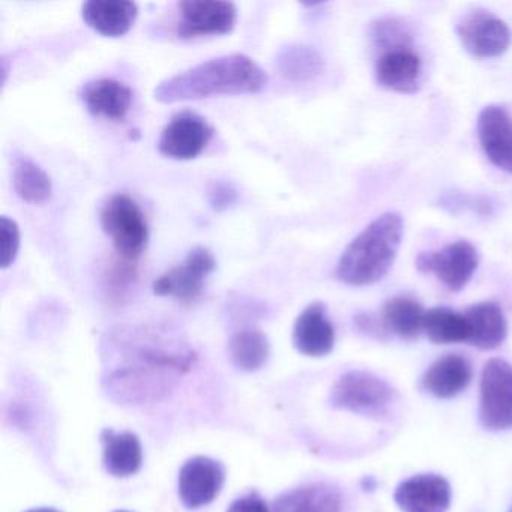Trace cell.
I'll return each mask as SVG.
<instances>
[{"label":"cell","mask_w":512,"mask_h":512,"mask_svg":"<svg viewBox=\"0 0 512 512\" xmlns=\"http://www.w3.org/2000/svg\"><path fill=\"white\" fill-rule=\"evenodd\" d=\"M103 346L104 391L127 406L166 397L197 359L181 335L161 326L113 329Z\"/></svg>","instance_id":"cell-1"},{"label":"cell","mask_w":512,"mask_h":512,"mask_svg":"<svg viewBox=\"0 0 512 512\" xmlns=\"http://www.w3.org/2000/svg\"><path fill=\"white\" fill-rule=\"evenodd\" d=\"M268 86L265 71L245 55L211 59L164 80L155 88L161 104L205 100L218 95L259 94Z\"/></svg>","instance_id":"cell-2"},{"label":"cell","mask_w":512,"mask_h":512,"mask_svg":"<svg viewBox=\"0 0 512 512\" xmlns=\"http://www.w3.org/2000/svg\"><path fill=\"white\" fill-rule=\"evenodd\" d=\"M404 235V221L397 212H386L368 224L341 254L338 280L349 286H370L382 280L395 257Z\"/></svg>","instance_id":"cell-3"},{"label":"cell","mask_w":512,"mask_h":512,"mask_svg":"<svg viewBox=\"0 0 512 512\" xmlns=\"http://www.w3.org/2000/svg\"><path fill=\"white\" fill-rule=\"evenodd\" d=\"M100 221L118 256L136 263L149 242L148 223L136 200L128 194H115L104 203Z\"/></svg>","instance_id":"cell-4"},{"label":"cell","mask_w":512,"mask_h":512,"mask_svg":"<svg viewBox=\"0 0 512 512\" xmlns=\"http://www.w3.org/2000/svg\"><path fill=\"white\" fill-rule=\"evenodd\" d=\"M395 391L388 382L368 371H349L331 389V406L356 415L379 416L394 403Z\"/></svg>","instance_id":"cell-5"},{"label":"cell","mask_w":512,"mask_h":512,"mask_svg":"<svg viewBox=\"0 0 512 512\" xmlns=\"http://www.w3.org/2000/svg\"><path fill=\"white\" fill-rule=\"evenodd\" d=\"M479 421L490 431L512 427V365L505 359L493 358L484 365Z\"/></svg>","instance_id":"cell-6"},{"label":"cell","mask_w":512,"mask_h":512,"mask_svg":"<svg viewBox=\"0 0 512 512\" xmlns=\"http://www.w3.org/2000/svg\"><path fill=\"white\" fill-rule=\"evenodd\" d=\"M238 10L232 2L185 0L178 5L176 37L179 40L217 37L235 29Z\"/></svg>","instance_id":"cell-7"},{"label":"cell","mask_w":512,"mask_h":512,"mask_svg":"<svg viewBox=\"0 0 512 512\" xmlns=\"http://www.w3.org/2000/svg\"><path fill=\"white\" fill-rule=\"evenodd\" d=\"M217 268L214 254L205 247H196L188 253L181 265L167 271L152 284L157 296H170L191 304L202 295L206 280Z\"/></svg>","instance_id":"cell-8"},{"label":"cell","mask_w":512,"mask_h":512,"mask_svg":"<svg viewBox=\"0 0 512 512\" xmlns=\"http://www.w3.org/2000/svg\"><path fill=\"white\" fill-rule=\"evenodd\" d=\"M457 35L470 55L482 59L502 56L512 43L509 26L484 10L464 14L457 23Z\"/></svg>","instance_id":"cell-9"},{"label":"cell","mask_w":512,"mask_h":512,"mask_svg":"<svg viewBox=\"0 0 512 512\" xmlns=\"http://www.w3.org/2000/svg\"><path fill=\"white\" fill-rule=\"evenodd\" d=\"M478 262L476 248L470 242L457 241L434 253L419 254L416 268L425 274L433 272L446 289L458 292L472 280Z\"/></svg>","instance_id":"cell-10"},{"label":"cell","mask_w":512,"mask_h":512,"mask_svg":"<svg viewBox=\"0 0 512 512\" xmlns=\"http://www.w3.org/2000/svg\"><path fill=\"white\" fill-rule=\"evenodd\" d=\"M212 134L214 130L205 119L194 113H179L164 127L158 151L170 160H194L205 151Z\"/></svg>","instance_id":"cell-11"},{"label":"cell","mask_w":512,"mask_h":512,"mask_svg":"<svg viewBox=\"0 0 512 512\" xmlns=\"http://www.w3.org/2000/svg\"><path fill=\"white\" fill-rule=\"evenodd\" d=\"M226 481L220 461L209 457L190 458L179 472V497L188 509L202 508L214 502Z\"/></svg>","instance_id":"cell-12"},{"label":"cell","mask_w":512,"mask_h":512,"mask_svg":"<svg viewBox=\"0 0 512 512\" xmlns=\"http://www.w3.org/2000/svg\"><path fill=\"white\" fill-rule=\"evenodd\" d=\"M394 500L403 512H446L451 505V485L443 476L422 473L401 482Z\"/></svg>","instance_id":"cell-13"},{"label":"cell","mask_w":512,"mask_h":512,"mask_svg":"<svg viewBox=\"0 0 512 512\" xmlns=\"http://www.w3.org/2000/svg\"><path fill=\"white\" fill-rule=\"evenodd\" d=\"M478 137L491 164L512 173V118L503 107L482 109L478 116Z\"/></svg>","instance_id":"cell-14"},{"label":"cell","mask_w":512,"mask_h":512,"mask_svg":"<svg viewBox=\"0 0 512 512\" xmlns=\"http://www.w3.org/2000/svg\"><path fill=\"white\" fill-rule=\"evenodd\" d=\"M335 344V331L322 302L308 305L295 322L293 346L305 356H326Z\"/></svg>","instance_id":"cell-15"},{"label":"cell","mask_w":512,"mask_h":512,"mask_svg":"<svg viewBox=\"0 0 512 512\" xmlns=\"http://www.w3.org/2000/svg\"><path fill=\"white\" fill-rule=\"evenodd\" d=\"M139 8L128 0H89L82 7L86 25L107 38H121L133 29Z\"/></svg>","instance_id":"cell-16"},{"label":"cell","mask_w":512,"mask_h":512,"mask_svg":"<svg viewBox=\"0 0 512 512\" xmlns=\"http://www.w3.org/2000/svg\"><path fill=\"white\" fill-rule=\"evenodd\" d=\"M421 73V59L409 47L388 50L377 59V82L398 94H415L421 86Z\"/></svg>","instance_id":"cell-17"},{"label":"cell","mask_w":512,"mask_h":512,"mask_svg":"<svg viewBox=\"0 0 512 512\" xmlns=\"http://www.w3.org/2000/svg\"><path fill=\"white\" fill-rule=\"evenodd\" d=\"M82 100L95 118L121 122L133 106V91L118 80L100 79L83 88Z\"/></svg>","instance_id":"cell-18"},{"label":"cell","mask_w":512,"mask_h":512,"mask_svg":"<svg viewBox=\"0 0 512 512\" xmlns=\"http://www.w3.org/2000/svg\"><path fill=\"white\" fill-rule=\"evenodd\" d=\"M469 340L467 343L481 350H493L505 341L508 334L505 314L496 302H479L464 311Z\"/></svg>","instance_id":"cell-19"},{"label":"cell","mask_w":512,"mask_h":512,"mask_svg":"<svg viewBox=\"0 0 512 512\" xmlns=\"http://www.w3.org/2000/svg\"><path fill=\"white\" fill-rule=\"evenodd\" d=\"M343 497L325 482L304 485L277 497L272 512H341Z\"/></svg>","instance_id":"cell-20"},{"label":"cell","mask_w":512,"mask_h":512,"mask_svg":"<svg viewBox=\"0 0 512 512\" xmlns=\"http://www.w3.org/2000/svg\"><path fill=\"white\" fill-rule=\"evenodd\" d=\"M472 380V367L463 356L449 355L437 359L427 373L422 383L431 395L437 398H452L463 392Z\"/></svg>","instance_id":"cell-21"},{"label":"cell","mask_w":512,"mask_h":512,"mask_svg":"<svg viewBox=\"0 0 512 512\" xmlns=\"http://www.w3.org/2000/svg\"><path fill=\"white\" fill-rule=\"evenodd\" d=\"M104 467L116 478H127L139 472L143 463L142 445L133 433H115L106 428L101 433Z\"/></svg>","instance_id":"cell-22"},{"label":"cell","mask_w":512,"mask_h":512,"mask_svg":"<svg viewBox=\"0 0 512 512\" xmlns=\"http://www.w3.org/2000/svg\"><path fill=\"white\" fill-rule=\"evenodd\" d=\"M323 65V58L316 49L301 44L283 47L275 59L278 73L293 83L317 79L322 74Z\"/></svg>","instance_id":"cell-23"},{"label":"cell","mask_w":512,"mask_h":512,"mask_svg":"<svg viewBox=\"0 0 512 512\" xmlns=\"http://www.w3.org/2000/svg\"><path fill=\"white\" fill-rule=\"evenodd\" d=\"M424 317L421 304L407 296H395L383 305V325L406 340H413L424 331Z\"/></svg>","instance_id":"cell-24"},{"label":"cell","mask_w":512,"mask_h":512,"mask_svg":"<svg viewBox=\"0 0 512 512\" xmlns=\"http://www.w3.org/2000/svg\"><path fill=\"white\" fill-rule=\"evenodd\" d=\"M13 187L17 196L31 205H43L52 199V179L29 158H20L14 163Z\"/></svg>","instance_id":"cell-25"},{"label":"cell","mask_w":512,"mask_h":512,"mask_svg":"<svg viewBox=\"0 0 512 512\" xmlns=\"http://www.w3.org/2000/svg\"><path fill=\"white\" fill-rule=\"evenodd\" d=\"M229 355L238 370H260L269 358L268 337L257 329H242L230 338Z\"/></svg>","instance_id":"cell-26"},{"label":"cell","mask_w":512,"mask_h":512,"mask_svg":"<svg viewBox=\"0 0 512 512\" xmlns=\"http://www.w3.org/2000/svg\"><path fill=\"white\" fill-rule=\"evenodd\" d=\"M424 332L434 344L467 343L469 326L464 314L445 307L425 311Z\"/></svg>","instance_id":"cell-27"},{"label":"cell","mask_w":512,"mask_h":512,"mask_svg":"<svg viewBox=\"0 0 512 512\" xmlns=\"http://www.w3.org/2000/svg\"><path fill=\"white\" fill-rule=\"evenodd\" d=\"M373 40L385 52L406 49L410 43V31L397 19H382L373 25Z\"/></svg>","instance_id":"cell-28"},{"label":"cell","mask_w":512,"mask_h":512,"mask_svg":"<svg viewBox=\"0 0 512 512\" xmlns=\"http://www.w3.org/2000/svg\"><path fill=\"white\" fill-rule=\"evenodd\" d=\"M0 268L8 269L19 256L20 244H22V235L20 227L16 221L8 218L7 215L0 217Z\"/></svg>","instance_id":"cell-29"},{"label":"cell","mask_w":512,"mask_h":512,"mask_svg":"<svg viewBox=\"0 0 512 512\" xmlns=\"http://www.w3.org/2000/svg\"><path fill=\"white\" fill-rule=\"evenodd\" d=\"M443 208L449 212L472 211L479 215L493 214L494 205L484 196H470L464 193H446L440 199Z\"/></svg>","instance_id":"cell-30"},{"label":"cell","mask_w":512,"mask_h":512,"mask_svg":"<svg viewBox=\"0 0 512 512\" xmlns=\"http://www.w3.org/2000/svg\"><path fill=\"white\" fill-rule=\"evenodd\" d=\"M107 286L110 287L113 293L125 292L128 287L136 281L137 278V266L136 263L127 262V260L121 259L113 262L110 266L109 272H107Z\"/></svg>","instance_id":"cell-31"},{"label":"cell","mask_w":512,"mask_h":512,"mask_svg":"<svg viewBox=\"0 0 512 512\" xmlns=\"http://www.w3.org/2000/svg\"><path fill=\"white\" fill-rule=\"evenodd\" d=\"M208 200L214 211H226L235 205L238 200V191L229 182L217 181L209 187Z\"/></svg>","instance_id":"cell-32"},{"label":"cell","mask_w":512,"mask_h":512,"mask_svg":"<svg viewBox=\"0 0 512 512\" xmlns=\"http://www.w3.org/2000/svg\"><path fill=\"white\" fill-rule=\"evenodd\" d=\"M227 512H271L265 500L253 491L247 496L239 497L232 505L229 506Z\"/></svg>","instance_id":"cell-33"},{"label":"cell","mask_w":512,"mask_h":512,"mask_svg":"<svg viewBox=\"0 0 512 512\" xmlns=\"http://www.w3.org/2000/svg\"><path fill=\"white\" fill-rule=\"evenodd\" d=\"M28 512H61L58 511V509L55 508H37V509H31V511Z\"/></svg>","instance_id":"cell-34"},{"label":"cell","mask_w":512,"mask_h":512,"mask_svg":"<svg viewBox=\"0 0 512 512\" xmlns=\"http://www.w3.org/2000/svg\"><path fill=\"white\" fill-rule=\"evenodd\" d=\"M508 512H512V505H511V508L508 509Z\"/></svg>","instance_id":"cell-35"},{"label":"cell","mask_w":512,"mask_h":512,"mask_svg":"<svg viewBox=\"0 0 512 512\" xmlns=\"http://www.w3.org/2000/svg\"><path fill=\"white\" fill-rule=\"evenodd\" d=\"M116 512H128V511H116Z\"/></svg>","instance_id":"cell-36"}]
</instances>
